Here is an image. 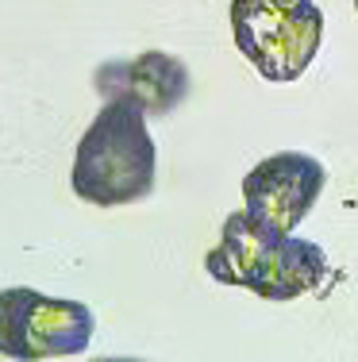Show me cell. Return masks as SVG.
<instances>
[{
    "label": "cell",
    "instance_id": "obj_1",
    "mask_svg": "<svg viewBox=\"0 0 358 362\" xmlns=\"http://www.w3.org/2000/svg\"><path fill=\"white\" fill-rule=\"evenodd\" d=\"M158 177V146L147 112L131 100H105L73 151L70 185L85 204L124 209L147 201Z\"/></svg>",
    "mask_w": 358,
    "mask_h": 362
},
{
    "label": "cell",
    "instance_id": "obj_2",
    "mask_svg": "<svg viewBox=\"0 0 358 362\" xmlns=\"http://www.w3.org/2000/svg\"><path fill=\"white\" fill-rule=\"evenodd\" d=\"M204 270L220 286L251 289L262 300H297L328 278V251L312 239L262 228L246 212H232L216 247L204 255Z\"/></svg>",
    "mask_w": 358,
    "mask_h": 362
},
{
    "label": "cell",
    "instance_id": "obj_3",
    "mask_svg": "<svg viewBox=\"0 0 358 362\" xmlns=\"http://www.w3.org/2000/svg\"><path fill=\"white\" fill-rule=\"evenodd\" d=\"M232 39L266 81H297L323 42L316 0H232Z\"/></svg>",
    "mask_w": 358,
    "mask_h": 362
},
{
    "label": "cell",
    "instance_id": "obj_4",
    "mask_svg": "<svg viewBox=\"0 0 358 362\" xmlns=\"http://www.w3.org/2000/svg\"><path fill=\"white\" fill-rule=\"evenodd\" d=\"M97 316L70 297H47L31 286L0 289V355L12 362L70 358L93 343Z\"/></svg>",
    "mask_w": 358,
    "mask_h": 362
},
{
    "label": "cell",
    "instance_id": "obj_5",
    "mask_svg": "<svg viewBox=\"0 0 358 362\" xmlns=\"http://www.w3.org/2000/svg\"><path fill=\"white\" fill-rule=\"evenodd\" d=\"M323 185H328V166L312 154L304 151L266 154L243 177V212L270 231L297 235V223L316 209Z\"/></svg>",
    "mask_w": 358,
    "mask_h": 362
},
{
    "label": "cell",
    "instance_id": "obj_6",
    "mask_svg": "<svg viewBox=\"0 0 358 362\" xmlns=\"http://www.w3.org/2000/svg\"><path fill=\"white\" fill-rule=\"evenodd\" d=\"M93 89L105 100H131L147 116H169L185 105L193 89L189 66L166 50H143L135 58H116V62L97 66Z\"/></svg>",
    "mask_w": 358,
    "mask_h": 362
},
{
    "label": "cell",
    "instance_id": "obj_7",
    "mask_svg": "<svg viewBox=\"0 0 358 362\" xmlns=\"http://www.w3.org/2000/svg\"><path fill=\"white\" fill-rule=\"evenodd\" d=\"M89 362H143V358H127V355H105V358H89Z\"/></svg>",
    "mask_w": 358,
    "mask_h": 362
},
{
    "label": "cell",
    "instance_id": "obj_8",
    "mask_svg": "<svg viewBox=\"0 0 358 362\" xmlns=\"http://www.w3.org/2000/svg\"><path fill=\"white\" fill-rule=\"evenodd\" d=\"M354 12H358V0H354Z\"/></svg>",
    "mask_w": 358,
    "mask_h": 362
}]
</instances>
